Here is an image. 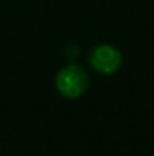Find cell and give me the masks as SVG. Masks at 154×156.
<instances>
[{"label":"cell","instance_id":"obj_2","mask_svg":"<svg viewBox=\"0 0 154 156\" xmlns=\"http://www.w3.org/2000/svg\"><path fill=\"white\" fill-rule=\"evenodd\" d=\"M121 52L109 44H101L91 53V64L95 70L104 74L115 73L121 65Z\"/></svg>","mask_w":154,"mask_h":156},{"label":"cell","instance_id":"obj_1","mask_svg":"<svg viewBox=\"0 0 154 156\" xmlns=\"http://www.w3.org/2000/svg\"><path fill=\"white\" fill-rule=\"evenodd\" d=\"M56 87L65 97H79L88 87V74L79 65H68L59 71L56 77Z\"/></svg>","mask_w":154,"mask_h":156}]
</instances>
